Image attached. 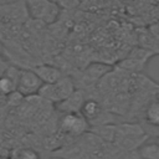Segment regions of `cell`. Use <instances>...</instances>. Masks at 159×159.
<instances>
[{
	"label": "cell",
	"instance_id": "obj_9",
	"mask_svg": "<svg viewBox=\"0 0 159 159\" xmlns=\"http://www.w3.org/2000/svg\"><path fill=\"white\" fill-rule=\"evenodd\" d=\"M144 122L149 128H159V97H153L143 109Z\"/></svg>",
	"mask_w": 159,
	"mask_h": 159
},
{
	"label": "cell",
	"instance_id": "obj_3",
	"mask_svg": "<svg viewBox=\"0 0 159 159\" xmlns=\"http://www.w3.org/2000/svg\"><path fill=\"white\" fill-rule=\"evenodd\" d=\"M89 128V123L81 113H63L58 119L60 133L73 139L88 133Z\"/></svg>",
	"mask_w": 159,
	"mask_h": 159
},
{
	"label": "cell",
	"instance_id": "obj_13",
	"mask_svg": "<svg viewBox=\"0 0 159 159\" xmlns=\"http://www.w3.org/2000/svg\"><path fill=\"white\" fill-rule=\"evenodd\" d=\"M153 140H155V142H157V143H158V144H159V137H157V138H154V139H153Z\"/></svg>",
	"mask_w": 159,
	"mask_h": 159
},
{
	"label": "cell",
	"instance_id": "obj_5",
	"mask_svg": "<svg viewBox=\"0 0 159 159\" xmlns=\"http://www.w3.org/2000/svg\"><path fill=\"white\" fill-rule=\"evenodd\" d=\"M21 68L15 66H9L5 73L0 77V94L1 96H10L17 89V82L20 77Z\"/></svg>",
	"mask_w": 159,
	"mask_h": 159
},
{
	"label": "cell",
	"instance_id": "obj_7",
	"mask_svg": "<svg viewBox=\"0 0 159 159\" xmlns=\"http://www.w3.org/2000/svg\"><path fill=\"white\" fill-rule=\"evenodd\" d=\"M86 101L84 92L80 88H76V91L65 101L56 104L57 109L63 113H81V108Z\"/></svg>",
	"mask_w": 159,
	"mask_h": 159
},
{
	"label": "cell",
	"instance_id": "obj_1",
	"mask_svg": "<svg viewBox=\"0 0 159 159\" xmlns=\"http://www.w3.org/2000/svg\"><path fill=\"white\" fill-rule=\"evenodd\" d=\"M26 9L29 16L45 25L53 24L60 14H61V6L58 2L55 1H46V0H31L26 1Z\"/></svg>",
	"mask_w": 159,
	"mask_h": 159
},
{
	"label": "cell",
	"instance_id": "obj_2",
	"mask_svg": "<svg viewBox=\"0 0 159 159\" xmlns=\"http://www.w3.org/2000/svg\"><path fill=\"white\" fill-rule=\"evenodd\" d=\"M76 91V84L73 80L65 75L60 81H57L53 84H42V87L39 91V96L50 103L58 104L66 98H68L73 92Z\"/></svg>",
	"mask_w": 159,
	"mask_h": 159
},
{
	"label": "cell",
	"instance_id": "obj_8",
	"mask_svg": "<svg viewBox=\"0 0 159 159\" xmlns=\"http://www.w3.org/2000/svg\"><path fill=\"white\" fill-rule=\"evenodd\" d=\"M107 72H109V67L107 65H102V63L91 65L88 68H86L82 72L81 83L87 88L93 87L97 81L102 80L104 75H107Z\"/></svg>",
	"mask_w": 159,
	"mask_h": 159
},
{
	"label": "cell",
	"instance_id": "obj_6",
	"mask_svg": "<svg viewBox=\"0 0 159 159\" xmlns=\"http://www.w3.org/2000/svg\"><path fill=\"white\" fill-rule=\"evenodd\" d=\"M31 70L39 76V78L42 81L43 84H53L65 76L61 68L52 66V65H47V63L37 65L32 67Z\"/></svg>",
	"mask_w": 159,
	"mask_h": 159
},
{
	"label": "cell",
	"instance_id": "obj_12",
	"mask_svg": "<svg viewBox=\"0 0 159 159\" xmlns=\"http://www.w3.org/2000/svg\"><path fill=\"white\" fill-rule=\"evenodd\" d=\"M149 32L157 39V41L159 42V22H155V24H153L152 26H150V29H149Z\"/></svg>",
	"mask_w": 159,
	"mask_h": 159
},
{
	"label": "cell",
	"instance_id": "obj_4",
	"mask_svg": "<svg viewBox=\"0 0 159 159\" xmlns=\"http://www.w3.org/2000/svg\"><path fill=\"white\" fill-rule=\"evenodd\" d=\"M42 84H43L42 81L39 78V76L32 70L24 68L20 72L16 92H19L22 97L34 96V94L39 93V91L42 87Z\"/></svg>",
	"mask_w": 159,
	"mask_h": 159
},
{
	"label": "cell",
	"instance_id": "obj_11",
	"mask_svg": "<svg viewBox=\"0 0 159 159\" xmlns=\"http://www.w3.org/2000/svg\"><path fill=\"white\" fill-rule=\"evenodd\" d=\"M117 159H142L139 150H122Z\"/></svg>",
	"mask_w": 159,
	"mask_h": 159
},
{
	"label": "cell",
	"instance_id": "obj_10",
	"mask_svg": "<svg viewBox=\"0 0 159 159\" xmlns=\"http://www.w3.org/2000/svg\"><path fill=\"white\" fill-rule=\"evenodd\" d=\"M142 159H159V144L155 140L147 142L139 148Z\"/></svg>",
	"mask_w": 159,
	"mask_h": 159
}]
</instances>
